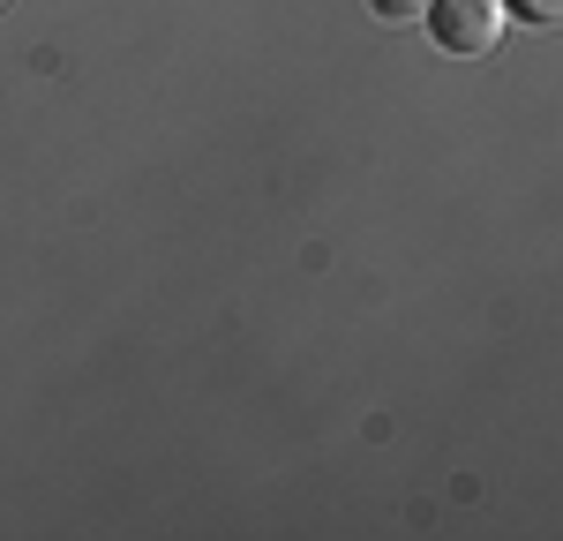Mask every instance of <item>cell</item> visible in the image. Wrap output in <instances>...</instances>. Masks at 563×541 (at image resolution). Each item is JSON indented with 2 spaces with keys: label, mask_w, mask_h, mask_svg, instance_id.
I'll use <instances>...</instances> for the list:
<instances>
[{
  "label": "cell",
  "mask_w": 563,
  "mask_h": 541,
  "mask_svg": "<svg viewBox=\"0 0 563 541\" xmlns=\"http://www.w3.org/2000/svg\"><path fill=\"white\" fill-rule=\"evenodd\" d=\"M504 8H511L519 23H541V31H549V23L563 15V0H504Z\"/></svg>",
  "instance_id": "cell-2"
},
{
  "label": "cell",
  "mask_w": 563,
  "mask_h": 541,
  "mask_svg": "<svg viewBox=\"0 0 563 541\" xmlns=\"http://www.w3.org/2000/svg\"><path fill=\"white\" fill-rule=\"evenodd\" d=\"M429 31L443 53H488L504 38V0H429Z\"/></svg>",
  "instance_id": "cell-1"
},
{
  "label": "cell",
  "mask_w": 563,
  "mask_h": 541,
  "mask_svg": "<svg viewBox=\"0 0 563 541\" xmlns=\"http://www.w3.org/2000/svg\"><path fill=\"white\" fill-rule=\"evenodd\" d=\"M368 8H376L384 23H421V15H429V0H368Z\"/></svg>",
  "instance_id": "cell-3"
}]
</instances>
